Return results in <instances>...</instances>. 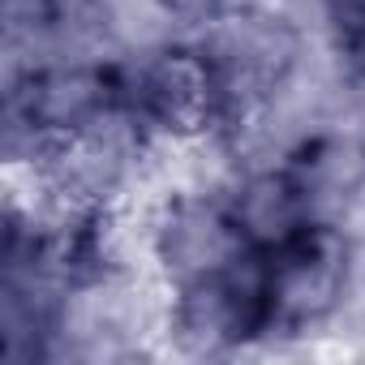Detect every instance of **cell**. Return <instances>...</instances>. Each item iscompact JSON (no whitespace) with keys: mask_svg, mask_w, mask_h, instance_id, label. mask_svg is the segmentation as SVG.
Returning a JSON list of instances; mask_svg holds the SVG:
<instances>
[{"mask_svg":"<svg viewBox=\"0 0 365 365\" xmlns=\"http://www.w3.org/2000/svg\"><path fill=\"white\" fill-rule=\"evenodd\" d=\"M352 279V250L335 224L322 215L297 224L279 241L258 250V288L267 339L301 335L327 322Z\"/></svg>","mask_w":365,"mask_h":365,"instance_id":"1","label":"cell"},{"mask_svg":"<svg viewBox=\"0 0 365 365\" xmlns=\"http://www.w3.org/2000/svg\"><path fill=\"white\" fill-rule=\"evenodd\" d=\"M125 73V112L155 138H211L232 133L228 99L220 91L215 65L198 43H163L138 61H120Z\"/></svg>","mask_w":365,"mask_h":365,"instance_id":"2","label":"cell"},{"mask_svg":"<svg viewBox=\"0 0 365 365\" xmlns=\"http://www.w3.org/2000/svg\"><path fill=\"white\" fill-rule=\"evenodd\" d=\"M202 48L228 99L232 129H241L258 108H267L297 69V31L284 18L258 9H220L207 22Z\"/></svg>","mask_w":365,"mask_h":365,"instance_id":"3","label":"cell"},{"mask_svg":"<svg viewBox=\"0 0 365 365\" xmlns=\"http://www.w3.org/2000/svg\"><path fill=\"white\" fill-rule=\"evenodd\" d=\"M168 327H172L176 344L194 356H224V352H237V348L267 339L258 250L228 262V267L176 279Z\"/></svg>","mask_w":365,"mask_h":365,"instance_id":"4","label":"cell"},{"mask_svg":"<svg viewBox=\"0 0 365 365\" xmlns=\"http://www.w3.org/2000/svg\"><path fill=\"white\" fill-rule=\"evenodd\" d=\"M331 48L356 91H365V0H322Z\"/></svg>","mask_w":365,"mask_h":365,"instance_id":"5","label":"cell"},{"mask_svg":"<svg viewBox=\"0 0 365 365\" xmlns=\"http://www.w3.org/2000/svg\"><path fill=\"white\" fill-rule=\"evenodd\" d=\"M155 5L172 18H185V22H211L224 9V0H155Z\"/></svg>","mask_w":365,"mask_h":365,"instance_id":"6","label":"cell"}]
</instances>
